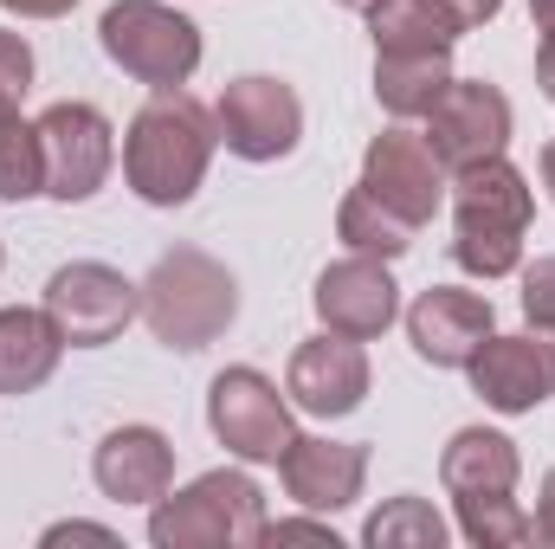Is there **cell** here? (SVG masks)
I'll list each match as a JSON object with an SVG mask.
<instances>
[{
  "label": "cell",
  "instance_id": "obj_3",
  "mask_svg": "<svg viewBox=\"0 0 555 549\" xmlns=\"http://www.w3.org/2000/svg\"><path fill=\"white\" fill-rule=\"evenodd\" d=\"M240 310V284L220 259L175 246L155 259V272L142 278V323L155 330V343L168 349H207Z\"/></svg>",
  "mask_w": 555,
  "mask_h": 549
},
{
  "label": "cell",
  "instance_id": "obj_6",
  "mask_svg": "<svg viewBox=\"0 0 555 549\" xmlns=\"http://www.w3.org/2000/svg\"><path fill=\"white\" fill-rule=\"evenodd\" d=\"M207 426H214V439H220L227 452H240L246 465H278L284 446L297 439L278 382L259 375V369H227V375H214V388H207Z\"/></svg>",
  "mask_w": 555,
  "mask_h": 549
},
{
  "label": "cell",
  "instance_id": "obj_32",
  "mask_svg": "<svg viewBox=\"0 0 555 549\" xmlns=\"http://www.w3.org/2000/svg\"><path fill=\"white\" fill-rule=\"evenodd\" d=\"M537 537L555 544V472L543 478V498H537Z\"/></svg>",
  "mask_w": 555,
  "mask_h": 549
},
{
  "label": "cell",
  "instance_id": "obj_8",
  "mask_svg": "<svg viewBox=\"0 0 555 549\" xmlns=\"http://www.w3.org/2000/svg\"><path fill=\"white\" fill-rule=\"evenodd\" d=\"M39 162H46V194L52 201H91L117 162V142H111V117L98 104H52L39 124Z\"/></svg>",
  "mask_w": 555,
  "mask_h": 549
},
{
  "label": "cell",
  "instance_id": "obj_26",
  "mask_svg": "<svg viewBox=\"0 0 555 549\" xmlns=\"http://www.w3.org/2000/svg\"><path fill=\"white\" fill-rule=\"evenodd\" d=\"M524 317L555 330V259H537L524 266Z\"/></svg>",
  "mask_w": 555,
  "mask_h": 549
},
{
  "label": "cell",
  "instance_id": "obj_36",
  "mask_svg": "<svg viewBox=\"0 0 555 549\" xmlns=\"http://www.w3.org/2000/svg\"><path fill=\"white\" fill-rule=\"evenodd\" d=\"M336 7H349V13H369V7H382V0H336Z\"/></svg>",
  "mask_w": 555,
  "mask_h": 549
},
{
  "label": "cell",
  "instance_id": "obj_10",
  "mask_svg": "<svg viewBox=\"0 0 555 549\" xmlns=\"http://www.w3.org/2000/svg\"><path fill=\"white\" fill-rule=\"evenodd\" d=\"M214 124H220V142L240 155V162H278L291 155L297 137H304V104L284 78H233L214 104Z\"/></svg>",
  "mask_w": 555,
  "mask_h": 549
},
{
  "label": "cell",
  "instance_id": "obj_17",
  "mask_svg": "<svg viewBox=\"0 0 555 549\" xmlns=\"http://www.w3.org/2000/svg\"><path fill=\"white\" fill-rule=\"evenodd\" d=\"M91 478H98V491L117 498V505H155V498H168V485H175V446H168L155 426H117V433L98 446Z\"/></svg>",
  "mask_w": 555,
  "mask_h": 549
},
{
  "label": "cell",
  "instance_id": "obj_18",
  "mask_svg": "<svg viewBox=\"0 0 555 549\" xmlns=\"http://www.w3.org/2000/svg\"><path fill=\"white\" fill-rule=\"evenodd\" d=\"M517 472H524L517 465V446L504 433H491V426L452 433V446L439 459V478H446L452 498H511L517 491Z\"/></svg>",
  "mask_w": 555,
  "mask_h": 549
},
{
  "label": "cell",
  "instance_id": "obj_35",
  "mask_svg": "<svg viewBox=\"0 0 555 549\" xmlns=\"http://www.w3.org/2000/svg\"><path fill=\"white\" fill-rule=\"evenodd\" d=\"M543 188H550V201H555V142L543 149Z\"/></svg>",
  "mask_w": 555,
  "mask_h": 549
},
{
  "label": "cell",
  "instance_id": "obj_9",
  "mask_svg": "<svg viewBox=\"0 0 555 549\" xmlns=\"http://www.w3.org/2000/svg\"><path fill=\"white\" fill-rule=\"evenodd\" d=\"M420 137H426V149L439 155L446 175L478 168V162L504 155V142H511V98H504L498 85L452 78L446 98L426 111V130H420Z\"/></svg>",
  "mask_w": 555,
  "mask_h": 549
},
{
  "label": "cell",
  "instance_id": "obj_27",
  "mask_svg": "<svg viewBox=\"0 0 555 549\" xmlns=\"http://www.w3.org/2000/svg\"><path fill=\"white\" fill-rule=\"evenodd\" d=\"M0 91H13V98L33 91V46L7 26H0Z\"/></svg>",
  "mask_w": 555,
  "mask_h": 549
},
{
  "label": "cell",
  "instance_id": "obj_24",
  "mask_svg": "<svg viewBox=\"0 0 555 549\" xmlns=\"http://www.w3.org/2000/svg\"><path fill=\"white\" fill-rule=\"evenodd\" d=\"M459 531L478 549H517L537 537V518H524L517 498H459Z\"/></svg>",
  "mask_w": 555,
  "mask_h": 549
},
{
  "label": "cell",
  "instance_id": "obj_4",
  "mask_svg": "<svg viewBox=\"0 0 555 549\" xmlns=\"http://www.w3.org/2000/svg\"><path fill=\"white\" fill-rule=\"evenodd\" d=\"M266 537V498L246 472H201L188 491L155 498V549H246Z\"/></svg>",
  "mask_w": 555,
  "mask_h": 549
},
{
  "label": "cell",
  "instance_id": "obj_13",
  "mask_svg": "<svg viewBox=\"0 0 555 549\" xmlns=\"http://www.w3.org/2000/svg\"><path fill=\"white\" fill-rule=\"evenodd\" d=\"M491 330H498L491 297L485 291H459V284L420 291L414 310H408V343L420 349V362H433V369H465L485 349Z\"/></svg>",
  "mask_w": 555,
  "mask_h": 549
},
{
  "label": "cell",
  "instance_id": "obj_25",
  "mask_svg": "<svg viewBox=\"0 0 555 549\" xmlns=\"http://www.w3.org/2000/svg\"><path fill=\"white\" fill-rule=\"evenodd\" d=\"M46 194V162H39V130L13 117H0V201H33Z\"/></svg>",
  "mask_w": 555,
  "mask_h": 549
},
{
  "label": "cell",
  "instance_id": "obj_12",
  "mask_svg": "<svg viewBox=\"0 0 555 549\" xmlns=\"http://www.w3.org/2000/svg\"><path fill=\"white\" fill-rule=\"evenodd\" d=\"M356 188H369L401 220L426 227L439 214V201H446V168L426 149V137H414V130H382V137L369 142V155H362V181Z\"/></svg>",
  "mask_w": 555,
  "mask_h": 549
},
{
  "label": "cell",
  "instance_id": "obj_21",
  "mask_svg": "<svg viewBox=\"0 0 555 549\" xmlns=\"http://www.w3.org/2000/svg\"><path fill=\"white\" fill-rule=\"evenodd\" d=\"M369 33H375V52H452L459 46V20L439 0H382L369 7Z\"/></svg>",
  "mask_w": 555,
  "mask_h": 549
},
{
  "label": "cell",
  "instance_id": "obj_28",
  "mask_svg": "<svg viewBox=\"0 0 555 549\" xmlns=\"http://www.w3.org/2000/svg\"><path fill=\"white\" fill-rule=\"evenodd\" d=\"M259 544H330V549H336V531H330V524L297 518V524H266V537H259Z\"/></svg>",
  "mask_w": 555,
  "mask_h": 549
},
{
  "label": "cell",
  "instance_id": "obj_33",
  "mask_svg": "<svg viewBox=\"0 0 555 549\" xmlns=\"http://www.w3.org/2000/svg\"><path fill=\"white\" fill-rule=\"evenodd\" d=\"M537 85H543V98L555 104V39H543V52H537Z\"/></svg>",
  "mask_w": 555,
  "mask_h": 549
},
{
  "label": "cell",
  "instance_id": "obj_14",
  "mask_svg": "<svg viewBox=\"0 0 555 549\" xmlns=\"http://www.w3.org/2000/svg\"><path fill=\"white\" fill-rule=\"evenodd\" d=\"M317 317H323V330L356 336V343L382 336L401 317V284L388 278V259H369V253L336 259L317 278Z\"/></svg>",
  "mask_w": 555,
  "mask_h": 549
},
{
  "label": "cell",
  "instance_id": "obj_23",
  "mask_svg": "<svg viewBox=\"0 0 555 549\" xmlns=\"http://www.w3.org/2000/svg\"><path fill=\"white\" fill-rule=\"evenodd\" d=\"M446 518L426 505V498H388L369 524H362V544L375 549H446Z\"/></svg>",
  "mask_w": 555,
  "mask_h": 549
},
{
  "label": "cell",
  "instance_id": "obj_37",
  "mask_svg": "<svg viewBox=\"0 0 555 549\" xmlns=\"http://www.w3.org/2000/svg\"><path fill=\"white\" fill-rule=\"evenodd\" d=\"M13 111H20V98H13V91H0V117H13Z\"/></svg>",
  "mask_w": 555,
  "mask_h": 549
},
{
  "label": "cell",
  "instance_id": "obj_1",
  "mask_svg": "<svg viewBox=\"0 0 555 549\" xmlns=\"http://www.w3.org/2000/svg\"><path fill=\"white\" fill-rule=\"evenodd\" d=\"M214 142L220 124L201 98H188L181 85L155 91L130 117L124 130V181L137 188L149 207H181L201 194L207 181V162H214Z\"/></svg>",
  "mask_w": 555,
  "mask_h": 549
},
{
  "label": "cell",
  "instance_id": "obj_19",
  "mask_svg": "<svg viewBox=\"0 0 555 549\" xmlns=\"http://www.w3.org/2000/svg\"><path fill=\"white\" fill-rule=\"evenodd\" d=\"M59 356H65V336H59V323L46 310H20V304L0 310V395L46 388Z\"/></svg>",
  "mask_w": 555,
  "mask_h": 549
},
{
  "label": "cell",
  "instance_id": "obj_29",
  "mask_svg": "<svg viewBox=\"0 0 555 549\" xmlns=\"http://www.w3.org/2000/svg\"><path fill=\"white\" fill-rule=\"evenodd\" d=\"M39 544H46V549H59V544H104V549H111V544H117V531H104V524H52Z\"/></svg>",
  "mask_w": 555,
  "mask_h": 549
},
{
  "label": "cell",
  "instance_id": "obj_7",
  "mask_svg": "<svg viewBox=\"0 0 555 549\" xmlns=\"http://www.w3.org/2000/svg\"><path fill=\"white\" fill-rule=\"evenodd\" d=\"M142 310V284H130L124 272L98 266V259H78V266H59L46 284V317L59 323V336L72 349H104L124 336V323Z\"/></svg>",
  "mask_w": 555,
  "mask_h": 549
},
{
  "label": "cell",
  "instance_id": "obj_20",
  "mask_svg": "<svg viewBox=\"0 0 555 549\" xmlns=\"http://www.w3.org/2000/svg\"><path fill=\"white\" fill-rule=\"evenodd\" d=\"M452 85V52H375V98L388 117H426Z\"/></svg>",
  "mask_w": 555,
  "mask_h": 549
},
{
  "label": "cell",
  "instance_id": "obj_30",
  "mask_svg": "<svg viewBox=\"0 0 555 549\" xmlns=\"http://www.w3.org/2000/svg\"><path fill=\"white\" fill-rule=\"evenodd\" d=\"M452 20H459V33H472V26H485V20H498V7L504 0H439Z\"/></svg>",
  "mask_w": 555,
  "mask_h": 549
},
{
  "label": "cell",
  "instance_id": "obj_34",
  "mask_svg": "<svg viewBox=\"0 0 555 549\" xmlns=\"http://www.w3.org/2000/svg\"><path fill=\"white\" fill-rule=\"evenodd\" d=\"M530 20H537L543 39H555V0H530Z\"/></svg>",
  "mask_w": 555,
  "mask_h": 549
},
{
  "label": "cell",
  "instance_id": "obj_11",
  "mask_svg": "<svg viewBox=\"0 0 555 549\" xmlns=\"http://www.w3.org/2000/svg\"><path fill=\"white\" fill-rule=\"evenodd\" d=\"M478 401L498 413H530L555 395V330H524V336H485V349L465 362Z\"/></svg>",
  "mask_w": 555,
  "mask_h": 549
},
{
  "label": "cell",
  "instance_id": "obj_31",
  "mask_svg": "<svg viewBox=\"0 0 555 549\" xmlns=\"http://www.w3.org/2000/svg\"><path fill=\"white\" fill-rule=\"evenodd\" d=\"M7 13H20V20H59V13H72L78 0H0Z\"/></svg>",
  "mask_w": 555,
  "mask_h": 549
},
{
  "label": "cell",
  "instance_id": "obj_16",
  "mask_svg": "<svg viewBox=\"0 0 555 549\" xmlns=\"http://www.w3.org/2000/svg\"><path fill=\"white\" fill-rule=\"evenodd\" d=\"M284 491L304 505V511H349L362 498V478H369V446L362 439H291L284 459Z\"/></svg>",
  "mask_w": 555,
  "mask_h": 549
},
{
  "label": "cell",
  "instance_id": "obj_2",
  "mask_svg": "<svg viewBox=\"0 0 555 549\" xmlns=\"http://www.w3.org/2000/svg\"><path fill=\"white\" fill-rule=\"evenodd\" d=\"M530 214H537L530 181H524L504 155H491V162H478V168H459V181H452V227H459L452 259L472 278L517 272V266H524Z\"/></svg>",
  "mask_w": 555,
  "mask_h": 549
},
{
  "label": "cell",
  "instance_id": "obj_22",
  "mask_svg": "<svg viewBox=\"0 0 555 549\" xmlns=\"http://www.w3.org/2000/svg\"><path fill=\"white\" fill-rule=\"evenodd\" d=\"M414 220H401L395 207H382L369 188H356V194H343V207H336V240L349 246V253H369V259H401L408 246H414Z\"/></svg>",
  "mask_w": 555,
  "mask_h": 549
},
{
  "label": "cell",
  "instance_id": "obj_5",
  "mask_svg": "<svg viewBox=\"0 0 555 549\" xmlns=\"http://www.w3.org/2000/svg\"><path fill=\"white\" fill-rule=\"evenodd\" d=\"M98 46L117 72H130L149 91H168V85H188L194 65H201V26L162 0H117L104 7L98 20Z\"/></svg>",
  "mask_w": 555,
  "mask_h": 549
},
{
  "label": "cell",
  "instance_id": "obj_15",
  "mask_svg": "<svg viewBox=\"0 0 555 549\" xmlns=\"http://www.w3.org/2000/svg\"><path fill=\"white\" fill-rule=\"evenodd\" d=\"M284 395H291L304 413H317V420L356 413L362 395H369V356H362V343H356V336H336V330L310 336V343L291 356Z\"/></svg>",
  "mask_w": 555,
  "mask_h": 549
}]
</instances>
